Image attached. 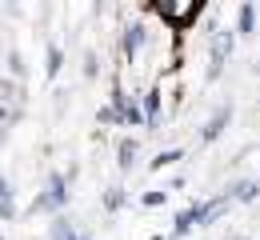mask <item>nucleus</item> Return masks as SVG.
<instances>
[{"label": "nucleus", "instance_id": "obj_2", "mask_svg": "<svg viewBox=\"0 0 260 240\" xmlns=\"http://www.w3.org/2000/svg\"><path fill=\"white\" fill-rule=\"evenodd\" d=\"M236 240H240V236H236Z\"/></svg>", "mask_w": 260, "mask_h": 240}, {"label": "nucleus", "instance_id": "obj_1", "mask_svg": "<svg viewBox=\"0 0 260 240\" xmlns=\"http://www.w3.org/2000/svg\"><path fill=\"white\" fill-rule=\"evenodd\" d=\"M136 48H140V28H132L128 40H124V52H136Z\"/></svg>", "mask_w": 260, "mask_h": 240}]
</instances>
